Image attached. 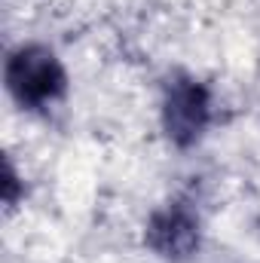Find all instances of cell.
<instances>
[{"instance_id":"2","label":"cell","mask_w":260,"mask_h":263,"mask_svg":"<svg viewBox=\"0 0 260 263\" xmlns=\"http://www.w3.org/2000/svg\"><path fill=\"white\" fill-rule=\"evenodd\" d=\"M211 120V98L208 89L193 77H175L165 89L162 101V126L165 135L178 147H190L202 138Z\"/></svg>"},{"instance_id":"3","label":"cell","mask_w":260,"mask_h":263,"mask_svg":"<svg viewBox=\"0 0 260 263\" xmlns=\"http://www.w3.org/2000/svg\"><path fill=\"white\" fill-rule=\"evenodd\" d=\"M147 245L169 260H184L199 248V217L187 205H165L147 223Z\"/></svg>"},{"instance_id":"1","label":"cell","mask_w":260,"mask_h":263,"mask_svg":"<svg viewBox=\"0 0 260 263\" xmlns=\"http://www.w3.org/2000/svg\"><path fill=\"white\" fill-rule=\"evenodd\" d=\"M6 89L22 107L40 110V107L55 104L67 92V73L52 49L31 43V46H22L9 55Z\"/></svg>"}]
</instances>
